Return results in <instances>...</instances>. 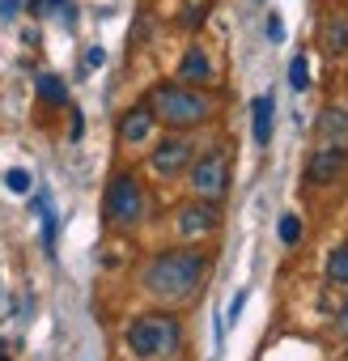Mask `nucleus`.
I'll return each mask as SVG.
<instances>
[{"label":"nucleus","mask_w":348,"mask_h":361,"mask_svg":"<svg viewBox=\"0 0 348 361\" xmlns=\"http://www.w3.org/2000/svg\"><path fill=\"white\" fill-rule=\"evenodd\" d=\"M251 132H255V145L272 140V94H259L251 102Z\"/></svg>","instance_id":"13"},{"label":"nucleus","mask_w":348,"mask_h":361,"mask_svg":"<svg viewBox=\"0 0 348 361\" xmlns=\"http://www.w3.org/2000/svg\"><path fill=\"white\" fill-rule=\"evenodd\" d=\"M123 344L136 361H174L183 348V323L170 310H149L136 314L123 331Z\"/></svg>","instance_id":"3"},{"label":"nucleus","mask_w":348,"mask_h":361,"mask_svg":"<svg viewBox=\"0 0 348 361\" xmlns=\"http://www.w3.org/2000/svg\"><path fill=\"white\" fill-rule=\"evenodd\" d=\"M30 183H35V178H30V170H22V166L5 174V188H9L13 196H30Z\"/></svg>","instance_id":"18"},{"label":"nucleus","mask_w":348,"mask_h":361,"mask_svg":"<svg viewBox=\"0 0 348 361\" xmlns=\"http://www.w3.org/2000/svg\"><path fill=\"white\" fill-rule=\"evenodd\" d=\"M81 132H85V119H81V115H73V140H81Z\"/></svg>","instance_id":"27"},{"label":"nucleus","mask_w":348,"mask_h":361,"mask_svg":"<svg viewBox=\"0 0 348 361\" xmlns=\"http://www.w3.org/2000/svg\"><path fill=\"white\" fill-rule=\"evenodd\" d=\"M192 157H196V145H192L183 132H170V136H161V140L153 145L149 166H153V174L174 178V174H183V170L192 166Z\"/></svg>","instance_id":"6"},{"label":"nucleus","mask_w":348,"mask_h":361,"mask_svg":"<svg viewBox=\"0 0 348 361\" xmlns=\"http://www.w3.org/2000/svg\"><path fill=\"white\" fill-rule=\"evenodd\" d=\"M327 281H331V285H348V243H340V247L327 255Z\"/></svg>","instance_id":"15"},{"label":"nucleus","mask_w":348,"mask_h":361,"mask_svg":"<svg viewBox=\"0 0 348 361\" xmlns=\"http://www.w3.org/2000/svg\"><path fill=\"white\" fill-rule=\"evenodd\" d=\"M179 81L183 85H209L213 81V60L204 47H187L183 60H179Z\"/></svg>","instance_id":"11"},{"label":"nucleus","mask_w":348,"mask_h":361,"mask_svg":"<svg viewBox=\"0 0 348 361\" xmlns=\"http://www.w3.org/2000/svg\"><path fill=\"white\" fill-rule=\"evenodd\" d=\"M153 123H157V119H153L149 102H140V106L123 111V119H119V140H123V145H140V140H149Z\"/></svg>","instance_id":"10"},{"label":"nucleus","mask_w":348,"mask_h":361,"mask_svg":"<svg viewBox=\"0 0 348 361\" xmlns=\"http://www.w3.org/2000/svg\"><path fill=\"white\" fill-rule=\"evenodd\" d=\"M276 234H280V243H285V247H297V243H302V217L285 213V217H280V226H276Z\"/></svg>","instance_id":"17"},{"label":"nucleus","mask_w":348,"mask_h":361,"mask_svg":"<svg viewBox=\"0 0 348 361\" xmlns=\"http://www.w3.org/2000/svg\"><path fill=\"white\" fill-rule=\"evenodd\" d=\"M344 166H348V149L344 145H323L306 161V183L310 188H327V183H335V178L344 174Z\"/></svg>","instance_id":"8"},{"label":"nucleus","mask_w":348,"mask_h":361,"mask_svg":"<svg viewBox=\"0 0 348 361\" xmlns=\"http://www.w3.org/2000/svg\"><path fill=\"white\" fill-rule=\"evenodd\" d=\"M174 230H179V238H187V243L209 238V234L221 230V209L209 204V200H192V204H183L174 213Z\"/></svg>","instance_id":"7"},{"label":"nucleus","mask_w":348,"mask_h":361,"mask_svg":"<svg viewBox=\"0 0 348 361\" xmlns=\"http://www.w3.org/2000/svg\"><path fill=\"white\" fill-rule=\"evenodd\" d=\"M318 136H323V145H344L348 140V106H323L318 111Z\"/></svg>","instance_id":"12"},{"label":"nucleus","mask_w":348,"mask_h":361,"mask_svg":"<svg viewBox=\"0 0 348 361\" xmlns=\"http://www.w3.org/2000/svg\"><path fill=\"white\" fill-rule=\"evenodd\" d=\"M335 331H340V336H348V302L335 310Z\"/></svg>","instance_id":"24"},{"label":"nucleus","mask_w":348,"mask_h":361,"mask_svg":"<svg viewBox=\"0 0 348 361\" xmlns=\"http://www.w3.org/2000/svg\"><path fill=\"white\" fill-rule=\"evenodd\" d=\"M56 230H60V226H56V209H47V213H43V247H47V251H56Z\"/></svg>","instance_id":"21"},{"label":"nucleus","mask_w":348,"mask_h":361,"mask_svg":"<svg viewBox=\"0 0 348 361\" xmlns=\"http://www.w3.org/2000/svg\"><path fill=\"white\" fill-rule=\"evenodd\" d=\"M149 111L161 128L170 132H192V128H204L213 119V98L196 85H183V81H166V85H153L149 94Z\"/></svg>","instance_id":"2"},{"label":"nucleus","mask_w":348,"mask_h":361,"mask_svg":"<svg viewBox=\"0 0 348 361\" xmlns=\"http://www.w3.org/2000/svg\"><path fill=\"white\" fill-rule=\"evenodd\" d=\"M289 85L302 94V90H310V64H306V56H293L289 60Z\"/></svg>","instance_id":"16"},{"label":"nucleus","mask_w":348,"mask_h":361,"mask_svg":"<svg viewBox=\"0 0 348 361\" xmlns=\"http://www.w3.org/2000/svg\"><path fill=\"white\" fill-rule=\"evenodd\" d=\"M64 5L68 0H30V13L35 18H56V13H68Z\"/></svg>","instance_id":"19"},{"label":"nucleus","mask_w":348,"mask_h":361,"mask_svg":"<svg viewBox=\"0 0 348 361\" xmlns=\"http://www.w3.org/2000/svg\"><path fill=\"white\" fill-rule=\"evenodd\" d=\"M204 9H209V0H187V9H183V26H200L204 22Z\"/></svg>","instance_id":"20"},{"label":"nucleus","mask_w":348,"mask_h":361,"mask_svg":"<svg viewBox=\"0 0 348 361\" xmlns=\"http://www.w3.org/2000/svg\"><path fill=\"white\" fill-rule=\"evenodd\" d=\"M0 361H9V353H0Z\"/></svg>","instance_id":"28"},{"label":"nucleus","mask_w":348,"mask_h":361,"mask_svg":"<svg viewBox=\"0 0 348 361\" xmlns=\"http://www.w3.org/2000/svg\"><path fill=\"white\" fill-rule=\"evenodd\" d=\"M85 64H89V68H102V64H106V51H102V47H89Z\"/></svg>","instance_id":"23"},{"label":"nucleus","mask_w":348,"mask_h":361,"mask_svg":"<svg viewBox=\"0 0 348 361\" xmlns=\"http://www.w3.org/2000/svg\"><path fill=\"white\" fill-rule=\"evenodd\" d=\"M102 213L115 230H136L144 221V188L136 174H115L106 183V196H102Z\"/></svg>","instance_id":"4"},{"label":"nucleus","mask_w":348,"mask_h":361,"mask_svg":"<svg viewBox=\"0 0 348 361\" xmlns=\"http://www.w3.org/2000/svg\"><path fill=\"white\" fill-rule=\"evenodd\" d=\"M35 85H39V98H43L47 106H64V102H68V85H64L56 73H39Z\"/></svg>","instance_id":"14"},{"label":"nucleus","mask_w":348,"mask_h":361,"mask_svg":"<svg viewBox=\"0 0 348 361\" xmlns=\"http://www.w3.org/2000/svg\"><path fill=\"white\" fill-rule=\"evenodd\" d=\"M318 47L331 60H344L348 56V13H327L318 22Z\"/></svg>","instance_id":"9"},{"label":"nucleus","mask_w":348,"mask_h":361,"mask_svg":"<svg viewBox=\"0 0 348 361\" xmlns=\"http://www.w3.org/2000/svg\"><path fill=\"white\" fill-rule=\"evenodd\" d=\"M192 192L196 200L221 204L230 192V157L225 149H209L204 157H192Z\"/></svg>","instance_id":"5"},{"label":"nucleus","mask_w":348,"mask_h":361,"mask_svg":"<svg viewBox=\"0 0 348 361\" xmlns=\"http://www.w3.org/2000/svg\"><path fill=\"white\" fill-rule=\"evenodd\" d=\"M268 39H272V43H280V39H285V26H280V13H272V18H268Z\"/></svg>","instance_id":"22"},{"label":"nucleus","mask_w":348,"mask_h":361,"mask_svg":"<svg viewBox=\"0 0 348 361\" xmlns=\"http://www.w3.org/2000/svg\"><path fill=\"white\" fill-rule=\"evenodd\" d=\"M22 9V0H0V18H18Z\"/></svg>","instance_id":"25"},{"label":"nucleus","mask_w":348,"mask_h":361,"mask_svg":"<svg viewBox=\"0 0 348 361\" xmlns=\"http://www.w3.org/2000/svg\"><path fill=\"white\" fill-rule=\"evenodd\" d=\"M242 306H247V289H242V293H238V298H234V302H230V323H234V319H238V314H242Z\"/></svg>","instance_id":"26"},{"label":"nucleus","mask_w":348,"mask_h":361,"mask_svg":"<svg viewBox=\"0 0 348 361\" xmlns=\"http://www.w3.org/2000/svg\"><path fill=\"white\" fill-rule=\"evenodd\" d=\"M209 276V255L196 251V247H174V251H161L144 264L140 272V289L157 302H187L196 298V289L204 285Z\"/></svg>","instance_id":"1"}]
</instances>
